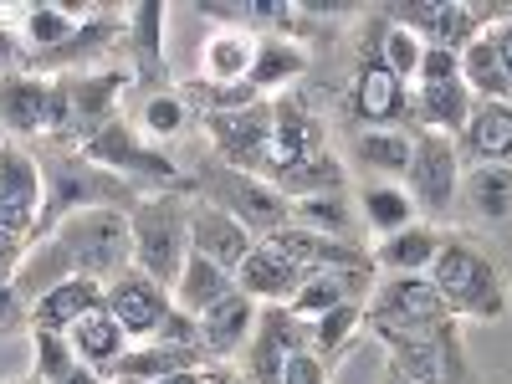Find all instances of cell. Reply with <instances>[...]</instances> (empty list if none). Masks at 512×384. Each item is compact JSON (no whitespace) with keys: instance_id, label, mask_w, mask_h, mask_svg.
Segmentation results:
<instances>
[{"instance_id":"obj_1","label":"cell","mask_w":512,"mask_h":384,"mask_svg":"<svg viewBox=\"0 0 512 384\" xmlns=\"http://www.w3.org/2000/svg\"><path fill=\"white\" fill-rule=\"evenodd\" d=\"M31 149L41 159V180H47V200H41V221H36L31 241H47L67 216H77V210H123L128 216V210L144 200L139 185H128L113 169L88 164L67 144H31Z\"/></svg>"},{"instance_id":"obj_2","label":"cell","mask_w":512,"mask_h":384,"mask_svg":"<svg viewBox=\"0 0 512 384\" xmlns=\"http://www.w3.org/2000/svg\"><path fill=\"white\" fill-rule=\"evenodd\" d=\"M431 287L441 292V303L451 308L456 323H502L512 308L507 272L497 267V256L466 231H446L441 251L431 262Z\"/></svg>"},{"instance_id":"obj_3","label":"cell","mask_w":512,"mask_h":384,"mask_svg":"<svg viewBox=\"0 0 512 384\" xmlns=\"http://www.w3.org/2000/svg\"><path fill=\"white\" fill-rule=\"evenodd\" d=\"M190 185H195V200H205V205L226 210V216H236L256 241H267L272 231L292 226V200L272 180L241 175V169L221 164L216 154H200L190 164Z\"/></svg>"},{"instance_id":"obj_4","label":"cell","mask_w":512,"mask_h":384,"mask_svg":"<svg viewBox=\"0 0 512 384\" xmlns=\"http://www.w3.org/2000/svg\"><path fill=\"white\" fill-rule=\"evenodd\" d=\"M190 200L195 195H144L128 210V236H134V267L175 292L185 256H190Z\"/></svg>"},{"instance_id":"obj_5","label":"cell","mask_w":512,"mask_h":384,"mask_svg":"<svg viewBox=\"0 0 512 384\" xmlns=\"http://www.w3.org/2000/svg\"><path fill=\"white\" fill-rule=\"evenodd\" d=\"M349 118L359 128H400V134H420L415 123V88L379 62V11L359 21V62L349 82Z\"/></svg>"},{"instance_id":"obj_6","label":"cell","mask_w":512,"mask_h":384,"mask_svg":"<svg viewBox=\"0 0 512 384\" xmlns=\"http://www.w3.org/2000/svg\"><path fill=\"white\" fill-rule=\"evenodd\" d=\"M77 154L88 159V164H98V169H113V175H123L128 185H139L144 195H169V190L195 195L190 169H180V164L169 159L159 144H149V139L139 134V128L128 123V118L108 123L103 134H93Z\"/></svg>"},{"instance_id":"obj_7","label":"cell","mask_w":512,"mask_h":384,"mask_svg":"<svg viewBox=\"0 0 512 384\" xmlns=\"http://www.w3.org/2000/svg\"><path fill=\"white\" fill-rule=\"evenodd\" d=\"M62 93V134L52 144L82 149L93 134H103L108 123H118L123 113V93H128V72L118 67H93V72H62L57 77Z\"/></svg>"},{"instance_id":"obj_8","label":"cell","mask_w":512,"mask_h":384,"mask_svg":"<svg viewBox=\"0 0 512 384\" xmlns=\"http://www.w3.org/2000/svg\"><path fill=\"white\" fill-rule=\"evenodd\" d=\"M405 190L420 210V221H451L456 216V195H461V154L456 139L446 134H415V154L405 169Z\"/></svg>"},{"instance_id":"obj_9","label":"cell","mask_w":512,"mask_h":384,"mask_svg":"<svg viewBox=\"0 0 512 384\" xmlns=\"http://www.w3.org/2000/svg\"><path fill=\"white\" fill-rule=\"evenodd\" d=\"M200 123H205L210 154L221 164L241 169V175H256V180L272 175V98L246 103L236 113H210Z\"/></svg>"},{"instance_id":"obj_10","label":"cell","mask_w":512,"mask_h":384,"mask_svg":"<svg viewBox=\"0 0 512 384\" xmlns=\"http://www.w3.org/2000/svg\"><path fill=\"white\" fill-rule=\"evenodd\" d=\"M512 6H451V0H420V6H384L395 26L415 31L425 47H446V52H466L482 31H492Z\"/></svg>"},{"instance_id":"obj_11","label":"cell","mask_w":512,"mask_h":384,"mask_svg":"<svg viewBox=\"0 0 512 384\" xmlns=\"http://www.w3.org/2000/svg\"><path fill=\"white\" fill-rule=\"evenodd\" d=\"M41 200H47V180H41V159L31 144L0 139V231L36 236Z\"/></svg>"},{"instance_id":"obj_12","label":"cell","mask_w":512,"mask_h":384,"mask_svg":"<svg viewBox=\"0 0 512 384\" xmlns=\"http://www.w3.org/2000/svg\"><path fill=\"white\" fill-rule=\"evenodd\" d=\"M164 26H169V11L159 0H144V6L123 11V52H128V82L149 98V93H164L175 88V72H169V52H164Z\"/></svg>"},{"instance_id":"obj_13","label":"cell","mask_w":512,"mask_h":384,"mask_svg":"<svg viewBox=\"0 0 512 384\" xmlns=\"http://www.w3.org/2000/svg\"><path fill=\"white\" fill-rule=\"evenodd\" d=\"M52 113H57L52 77L41 72L0 77V139H16V144L52 139Z\"/></svg>"},{"instance_id":"obj_14","label":"cell","mask_w":512,"mask_h":384,"mask_svg":"<svg viewBox=\"0 0 512 384\" xmlns=\"http://www.w3.org/2000/svg\"><path fill=\"white\" fill-rule=\"evenodd\" d=\"M103 308L123 323V333L134 338V344H144V338H154L164 328V318L175 313V292L159 287L154 277H144L139 267H123L103 287Z\"/></svg>"},{"instance_id":"obj_15","label":"cell","mask_w":512,"mask_h":384,"mask_svg":"<svg viewBox=\"0 0 512 384\" xmlns=\"http://www.w3.org/2000/svg\"><path fill=\"white\" fill-rule=\"evenodd\" d=\"M323 139H328V134H323V118H318L313 98H308L303 88H282V93L272 98V169L328 154ZM267 180H272V175H267Z\"/></svg>"},{"instance_id":"obj_16","label":"cell","mask_w":512,"mask_h":384,"mask_svg":"<svg viewBox=\"0 0 512 384\" xmlns=\"http://www.w3.org/2000/svg\"><path fill=\"white\" fill-rule=\"evenodd\" d=\"M190 251L236 277L241 262L256 251V236H251L236 216H226V210L205 205V200H190Z\"/></svg>"},{"instance_id":"obj_17","label":"cell","mask_w":512,"mask_h":384,"mask_svg":"<svg viewBox=\"0 0 512 384\" xmlns=\"http://www.w3.org/2000/svg\"><path fill=\"white\" fill-rule=\"evenodd\" d=\"M456 210H466L477 226L502 231L512 226V164H472L461 169V195Z\"/></svg>"},{"instance_id":"obj_18","label":"cell","mask_w":512,"mask_h":384,"mask_svg":"<svg viewBox=\"0 0 512 384\" xmlns=\"http://www.w3.org/2000/svg\"><path fill=\"white\" fill-rule=\"evenodd\" d=\"M303 267L292 262V256H282L272 241H256V251L241 262L236 272V292H246L256 308H267V303H292V292L303 287Z\"/></svg>"},{"instance_id":"obj_19","label":"cell","mask_w":512,"mask_h":384,"mask_svg":"<svg viewBox=\"0 0 512 384\" xmlns=\"http://www.w3.org/2000/svg\"><path fill=\"white\" fill-rule=\"evenodd\" d=\"M379 272H349V267H328V272H313L303 277V287L292 292V313L297 318H323L333 308H344V303H369V292H374Z\"/></svg>"},{"instance_id":"obj_20","label":"cell","mask_w":512,"mask_h":384,"mask_svg":"<svg viewBox=\"0 0 512 384\" xmlns=\"http://www.w3.org/2000/svg\"><path fill=\"white\" fill-rule=\"evenodd\" d=\"M441 236L446 231L431 226V221H410L395 236H379L369 246L379 277H425V272H431V262H436V251H441Z\"/></svg>"},{"instance_id":"obj_21","label":"cell","mask_w":512,"mask_h":384,"mask_svg":"<svg viewBox=\"0 0 512 384\" xmlns=\"http://www.w3.org/2000/svg\"><path fill=\"white\" fill-rule=\"evenodd\" d=\"M103 308V282H93V277H67V282H57V287H47L31 303V328L36 333H72L88 313H98Z\"/></svg>"},{"instance_id":"obj_22","label":"cell","mask_w":512,"mask_h":384,"mask_svg":"<svg viewBox=\"0 0 512 384\" xmlns=\"http://www.w3.org/2000/svg\"><path fill=\"white\" fill-rule=\"evenodd\" d=\"M461 169L472 164H512V103H477L472 123L456 134Z\"/></svg>"},{"instance_id":"obj_23","label":"cell","mask_w":512,"mask_h":384,"mask_svg":"<svg viewBox=\"0 0 512 384\" xmlns=\"http://www.w3.org/2000/svg\"><path fill=\"white\" fill-rule=\"evenodd\" d=\"M415 139L400 134V128H354L349 134V169H359L364 180H400L410 169Z\"/></svg>"},{"instance_id":"obj_24","label":"cell","mask_w":512,"mask_h":384,"mask_svg":"<svg viewBox=\"0 0 512 384\" xmlns=\"http://www.w3.org/2000/svg\"><path fill=\"white\" fill-rule=\"evenodd\" d=\"M256 41L241 26H216L200 41V82H216V88H246V77L256 67Z\"/></svg>"},{"instance_id":"obj_25","label":"cell","mask_w":512,"mask_h":384,"mask_svg":"<svg viewBox=\"0 0 512 384\" xmlns=\"http://www.w3.org/2000/svg\"><path fill=\"white\" fill-rule=\"evenodd\" d=\"M251 328H256V303L246 292H231L200 318V349L210 354V364H231L246 349Z\"/></svg>"},{"instance_id":"obj_26","label":"cell","mask_w":512,"mask_h":384,"mask_svg":"<svg viewBox=\"0 0 512 384\" xmlns=\"http://www.w3.org/2000/svg\"><path fill=\"white\" fill-rule=\"evenodd\" d=\"M308 72V47L292 36H262L256 41V67L246 77V88L256 98H277L282 88H297V77Z\"/></svg>"},{"instance_id":"obj_27","label":"cell","mask_w":512,"mask_h":384,"mask_svg":"<svg viewBox=\"0 0 512 384\" xmlns=\"http://www.w3.org/2000/svg\"><path fill=\"white\" fill-rule=\"evenodd\" d=\"M67 344H72V354H77L82 364L98 369V374L108 379V374L118 369V359L134 349V338L123 333V323H118L108 308H98V313H88V318L67 333Z\"/></svg>"},{"instance_id":"obj_28","label":"cell","mask_w":512,"mask_h":384,"mask_svg":"<svg viewBox=\"0 0 512 384\" xmlns=\"http://www.w3.org/2000/svg\"><path fill=\"white\" fill-rule=\"evenodd\" d=\"M354 210H359V221L374 231V241L405 231L410 221H420V210H415V200H410V190L400 180H364L359 195H354Z\"/></svg>"},{"instance_id":"obj_29","label":"cell","mask_w":512,"mask_h":384,"mask_svg":"<svg viewBox=\"0 0 512 384\" xmlns=\"http://www.w3.org/2000/svg\"><path fill=\"white\" fill-rule=\"evenodd\" d=\"M210 354L205 349H185V344H164V338H144V344H134L118 369L108 379H169V374H185V369H205Z\"/></svg>"},{"instance_id":"obj_30","label":"cell","mask_w":512,"mask_h":384,"mask_svg":"<svg viewBox=\"0 0 512 384\" xmlns=\"http://www.w3.org/2000/svg\"><path fill=\"white\" fill-rule=\"evenodd\" d=\"M236 292V277L231 272H221L216 262H205V256H185V272H180V282H175V308L180 313H190V318H205L210 308L221 303V297H231Z\"/></svg>"},{"instance_id":"obj_31","label":"cell","mask_w":512,"mask_h":384,"mask_svg":"<svg viewBox=\"0 0 512 384\" xmlns=\"http://www.w3.org/2000/svg\"><path fill=\"white\" fill-rule=\"evenodd\" d=\"M31 338V374L36 379H47V384H108L98 369H88L72 344H67V333H26Z\"/></svg>"},{"instance_id":"obj_32","label":"cell","mask_w":512,"mask_h":384,"mask_svg":"<svg viewBox=\"0 0 512 384\" xmlns=\"http://www.w3.org/2000/svg\"><path fill=\"white\" fill-rule=\"evenodd\" d=\"M292 226L303 231H318V236H333V241H359V210L349 200V190L338 195H308V200H292Z\"/></svg>"},{"instance_id":"obj_33","label":"cell","mask_w":512,"mask_h":384,"mask_svg":"<svg viewBox=\"0 0 512 384\" xmlns=\"http://www.w3.org/2000/svg\"><path fill=\"white\" fill-rule=\"evenodd\" d=\"M272 185H277L287 200H308V195H338V190H349V169L338 164L333 154H318V159H297V164H282V169H272Z\"/></svg>"},{"instance_id":"obj_34","label":"cell","mask_w":512,"mask_h":384,"mask_svg":"<svg viewBox=\"0 0 512 384\" xmlns=\"http://www.w3.org/2000/svg\"><path fill=\"white\" fill-rule=\"evenodd\" d=\"M308 333H313V359L333 369L338 359H349L354 344L364 338V303H344V308H333V313L313 318Z\"/></svg>"},{"instance_id":"obj_35","label":"cell","mask_w":512,"mask_h":384,"mask_svg":"<svg viewBox=\"0 0 512 384\" xmlns=\"http://www.w3.org/2000/svg\"><path fill=\"white\" fill-rule=\"evenodd\" d=\"M461 82L472 88L477 103H512V82H507V67L497 57V47L487 41V31L461 52Z\"/></svg>"},{"instance_id":"obj_36","label":"cell","mask_w":512,"mask_h":384,"mask_svg":"<svg viewBox=\"0 0 512 384\" xmlns=\"http://www.w3.org/2000/svg\"><path fill=\"white\" fill-rule=\"evenodd\" d=\"M190 123H195V108H190V98L180 93V82H175V88H164V93H149V98L139 103V134H144L149 144L180 139Z\"/></svg>"},{"instance_id":"obj_37","label":"cell","mask_w":512,"mask_h":384,"mask_svg":"<svg viewBox=\"0 0 512 384\" xmlns=\"http://www.w3.org/2000/svg\"><path fill=\"white\" fill-rule=\"evenodd\" d=\"M420 52H425V41L415 36V31H405V26H395L390 16L379 11V62L390 67L405 88L415 82V72H420Z\"/></svg>"},{"instance_id":"obj_38","label":"cell","mask_w":512,"mask_h":384,"mask_svg":"<svg viewBox=\"0 0 512 384\" xmlns=\"http://www.w3.org/2000/svg\"><path fill=\"white\" fill-rule=\"evenodd\" d=\"M456 77H461V52H446V47L420 52V72H415L420 88H441V82H456Z\"/></svg>"},{"instance_id":"obj_39","label":"cell","mask_w":512,"mask_h":384,"mask_svg":"<svg viewBox=\"0 0 512 384\" xmlns=\"http://www.w3.org/2000/svg\"><path fill=\"white\" fill-rule=\"evenodd\" d=\"M16 72H31V52H26L16 21L0 16V77H16Z\"/></svg>"},{"instance_id":"obj_40","label":"cell","mask_w":512,"mask_h":384,"mask_svg":"<svg viewBox=\"0 0 512 384\" xmlns=\"http://www.w3.org/2000/svg\"><path fill=\"white\" fill-rule=\"evenodd\" d=\"M31 333V303L16 292V282H0V338Z\"/></svg>"},{"instance_id":"obj_41","label":"cell","mask_w":512,"mask_h":384,"mask_svg":"<svg viewBox=\"0 0 512 384\" xmlns=\"http://www.w3.org/2000/svg\"><path fill=\"white\" fill-rule=\"evenodd\" d=\"M282 384H333V369H328V364H318L313 354H297V359H287Z\"/></svg>"},{"instance_id":"obj_42","label":"cell","mask_w":512,"mask_h":384,"mask_svg":"<svg viewBox=\"0 0 512 384\" xmlns=\"http://www.w3.org/2000/svg\"><path fill=\"white\" fill-rule=\"evenodd\" d=\"M26 251H31L26 236L0 231V282H16V272H21V262H26Z\"/></svg>"},{"instance_id":"obj_43","label":"cell","mask_w":512,"mask_h":384,"mask_svg":"<svg viewBox=\"0 0 512 384\" xmlns=\"http://www.w3.org/2000/svg\"><path fill=\"white\" fill-rule=\"evenodd\" d=\"M487 41H492V47H497V57H502V67H507V82H512V11L487 31Z\"/></svg>"},{"instance_id":"obj_44","label":"cell","mask_w":512,"mask_h":384,"mask_svg":"<svg viewBox=\"0 0 512 384\" xmlns=\"http://www.w3.org/2000/svg\"><path fill=\"white\" fill-rule=\"evenodd\" d=\"M205 384H246L236 374V364H205Z\"/></svg>"},{"instance_id":"obj_45","label":"cell","mask_w":512,"mask_h":384,"mask_svg":"<svg viewBox=\"0 0 512 384\" xmlns=\"http://www.w3.org/2000/svg\"><path fill=\"white\" fill-rule=\"evenodd\" d=\"M379 384H420V379H410V374H405V369H395V364H384Z\"/></svg>"},{"instance_id":"obj_46","label":"cell","mask_w":512,"mask_h":384,"mask_svg":"<svg viewBox=\"0 0 512 384\" xmlns=\"http://www.w3.org/2000/svg\"><path fill=\"white\" fill-rule=\"evenodd\" d=\"M159 384H205V369H185V374H169Z\"/></svg>"},{"instance_id":"obj_47","label":"cell","mask_w":512,"mask_h":384,"mask_svg":"<svg viewBox=\"0 0 512 384\" xmlns=\"http://www.w3.org/2000/svg\"><path fill=\"white\" fill-rule=\"evenodd\" d=\"M108 384H159V379H108Z\"/></svg>"},{"instance_id":"obj_48","label":"cell","mask_w":512,"mask_h":384,"mask_svg":"<svg viewBox=\"0 0 512 384\" xmlns=\"http://www.w3.org/2000/svg\"><path fill=\"white\" fill-rule=\"evenodd\" d=\"M26 379H31V384H47V379H36V374H26Z\"/></svg>"},{"instance_id":"obj_49","label":"cell","mask_w":512,"mask_h":384,"mask_svg":"<svg viewBox=\"0 0 512 384\" xmlns=\"http://www.w3.org/2000/svg\"><path fill=\"white\" fill-rule=\"evenodd\" d=\"M11 384H31V379H11Z\"/></svg>"}]
</instances>
